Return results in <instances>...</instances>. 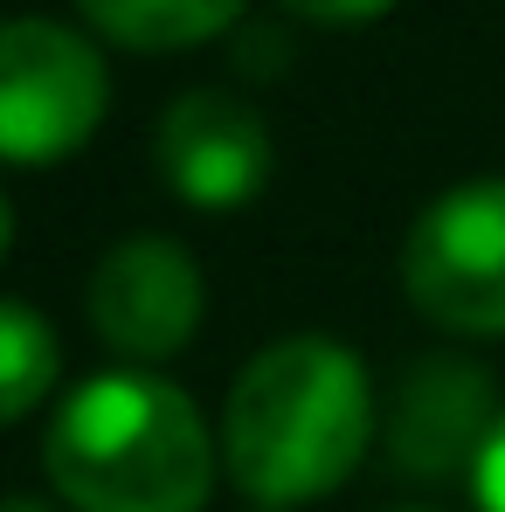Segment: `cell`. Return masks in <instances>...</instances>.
Listing matches in <instances>:
<instances>
[{
	"label": "cell",
	"instance_id": "cell-1",
	"mask_svg": "<svg viewBox=\"0 0 505 512\" xmlns=\"http://www.w3.org/2000/svg\"><path fill=\"white\" fill-rule=\"evenodd\" d=\"M367 360L333 333H284L256 346L222 402V471L250 506L291 512L339 492L374 450Z\"/></svg>",
	"mask_w": 505,
	"mask_h": 512
},
{
	"label": "cell",
	"instance_id": "cell-2",
	"mask_svg": "<svg viewBox=\"0 0 505 512\" xmlns=\"http://www.w3.org/2000/svg\"><path fill=\"white\" fill-rule=\"evenodd\" d=\"M222 436L160 367L77 381L42 429V478L70 512H201Z\"/></svg>",
	"mask_w": 505,
	"mask_h": 512
},
{
	"label": "cell",
	"instance_id": "cell-3",
	"mask_svg": "<svg viewBox=\"0 0 505 512\" xmlns=\"http://www.w3.org/2000/svg\"><path fill=\"white\" fill-rule=\"evenodd\" d=\"M111 111V70L84 28L49 14L0 21V167H56L84 153Z\"/></svg>",
	"mask_w": 505,
	"mask_h": 512
},
{
	"label": "cell",
	"instance_id": "cell-4",
	"mask_svg": "<svg viewBox=\"0 0 505 512\" xmlns=\"http://www.w3.org/2000/svg\"><path fill=\"white\" fill-rule=\"evenodd\" d=\"M402 291L450 340H505V173L443 187L409 222Z\"/></svg>",
	"mask_w": 505,
	"mask_h": 512
},
{
	"label": "cell",
	"instance_id": "cell-5",
	"mask_svg": "<svg viewBox=\"0 0 505 512\" xmlns=\"http://www.w3.org/2000/svg\"><path fill=\"white\" fill-rule=\"evenodd\" d=\"M90 333L111 346L125 367H160L173 353H187L201 319H208V277L187 243H173L160 229L118 236L97 256L84 291Z\"/></svg>",
	"mask_w": 505,
	"mask_h": 512
},
{
	"label": "cell",
	"instance_id": "cell-6",
	"mask_svg": "<svg viewBox=\"0 0 505 512\" xmlns=\"http://www.w3.org/2000/svg\"><path fill=\"white\" fill-rule=\"evenodd\" d=\"M153 167L187 208H243L263 194V180L277 167V146H270V125L250 97L236 90H180L160 125H153Z\"/></svg>",
	"mask_w": 505,
	"mask_h": 512
},
{
	"label": "cell",
	"instance_id": "cell-7",
	"mask_svg": "<svg viewBox=\"0 0 505 512\" xmlns=\"http://www.w3.org/2000/svg\"><path fill=\"white\" fill-rule=\"evenodd\" d=\"M492 374L471 360H422L409 381L395 388L388 409V457L409 478H450V471H478L492 429H499V402H492Z\"/></svg>",
	"mask_w": 505,
	"mask_h": 512
},
{
	"label": "cell",
	"instance_id": "cell-8",
	"mask_svg": "<svg viewBox=\"0 0 505 512\" xmlns=\"http://www.w3.org/2000/svg\"><path fill=\"white\" fill-rule=\"evenodd\" d=\"M250 0H77L90 35H104L111 49L132 56H180L201 49L215 35H229L243 21Z\"/></svg>",
	"mask_w": 505,
	"mask_h": 512
},
{
	"label": "cell",
	"instance_id": "cell-9",
	"mask_svg": "<svg viewBox=\"0 0 505 512\" xmlns=\"http://www.w3.org/2000/svg\"><path fill=\"white\" fill-rule=\"evenodd\" d=\"M56 374H63L56 326H49L35 305L0 298V429L35 416V409L56 395Z\"/></svg>",
	"mask_w": 505,
	"mask_h": 512
},
{
	"label": "cell",
	"instance_id": "cell-10",
	"mask_svg": "<svg viewBox=\"0 0 505 512\" xmlns=\"http://www.w3.org/2000/svg\"><path fill=\"white\" fill-rule=\"evenodd\" d=\"M298 21H326V28H360V21H381L395 0H284Z\"/></svg>",
	"mask_w": 505,
	"mask_h": 512
},
{
	"label": "cell",
	"instance_id": "cell-11",
	"mask_svg": "<svg viewBox=\"0 0 505 512\" xmlns=\"http://www.w3.org/2000/svg\"><path fill=\"white\" fill-rule=\"evenodd\" d=\"M471 499H478V512H505V416L478 457V471H471Z\"/></svg>",
	"mask_w": 505,
	"mask_h": 512
},
{
	"label": "cell",
	"instance_id": "cell-12",
	"mask_svg": "<svg viewBox=\"0 0 505 512\" xmlns=\"http://www.w3.org/2000/svg\"><path fill=\"white\" fill-rule=\"evenodd\" d=\"M14 250V201H7V187H0V263Z\"/></svg>",
	"mask_w": 505,
	"mask_h": 512
},
{
	"label": "cell",
	"instance_id": "cell-13",
	"mask_svg": "<svg viewBox=\"0 0 505 512\" xmlns=\"http://www.w3.org/2000/svg\"><path fill=\"white\" fill-rule=\"evenodd\" d=\"M0 512H56V506H49V499H21V492H7Z\"/></svg>",
	"mask_w": 505,
	"mask_h": 512
},
{
	"label": "cell",
	"instance_id": "cell-14",
	"mask_svg": "<svg viewBox=\"0 0 505 512\" xmlns=\"http://www.w3.org/2000/svg\"><path fill=\"white\" fill-rule=\"evenodd\" d=\"M395 512H436V506H395Z\"/></svg>",
	"mask_w": 505,
	"mask_h": 512
},
{
	"label": "cell",
	"instance_id": "cell-15",
	"mask_svg": "<svg viewBox=\"0 0 505 512\" xmlns=\"http://www.w3.org/2000/svg\"><path fill=\"white\" fill-rule=\"evenodd\" d=\"M256 512H270V506H256Z\"/></svg>",
	"mask_w": 505,
	"mask_h": 512
}]
</instances>
